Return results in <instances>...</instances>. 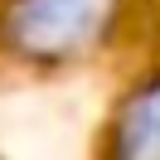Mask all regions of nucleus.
I'll return each instance as SVG.
<instances>
[{
    "instance_id": "2",
    "label": "nucleus",
    "mask_w": 160,
    "mask_h": 160,
    "mask_svg": "<svg viewBox=\"0 0 160 160\" xmlns=\"http://www.w3.org/2000/svg\"><path fill=\"white\" fill-rule=\"evenodd\" d=\"M107 146L126 160H160V73L121 97Z\"/></svg>"
},
{
    "instance_id": "1",
    "label": "nucleus",
    "mask_w": 160,
    "mask_h": 160,
    "mask_svg": "<svg viewBox=\"0 0 160 160\" xmlns=\"http://www.w3.org/2000/svg\"><path fill=\"white\" fill-rule=\"evenodd\" d=\"M121 20V0H5L0 49L24 63H68L102 49Z\"/></svg>"
}]
</instances>
